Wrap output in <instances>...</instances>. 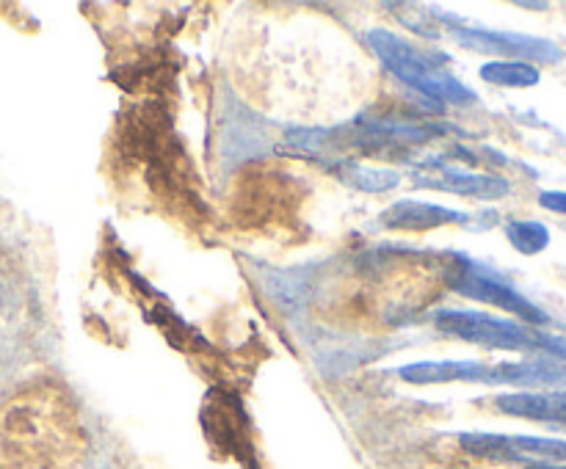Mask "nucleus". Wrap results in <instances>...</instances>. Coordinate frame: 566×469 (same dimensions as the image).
I'll use <instances>...</instances> for the list:
<instances>
[{"label": "nucleus", "mask_w": 566, "mask_h": 469, "mask_svg": "<svg viewBox=\"0 0 566 469\" xmlns=\"http://www.w3.org/2000/svg\"><path fill=\"white\" fill-rule=\"evenodd\" d=\"M470 216L453 207L431 205L420 199H401L393 202L382 213V224L395 232H431L439 227H451V224H467Z\"/></svg>", "instance_id": "8"}, {"label": "nucleus", "mask_w": 566, "mask_h": 469, "mask_svg": "<svg viewBox=\"0 0 566 469\" xmlns=\"http://www.w3.org/2000/svg\"><path fill=\"white\" fill-rule=\"evenodd\" d=\"M442 23L451 28V36L467 50L484 53L497 58H517L525 64H558L564 58V50L542 39V36L511 34V31H492V28H478V25H464L451 14H437Z\"/></svg>", "instance_id": "4"}, {"label": "nucleus", "mask_w": 566, "mask_h": 469, "mask_svg": "<svg viewBox=\"0 0 566 469\" xmlns=\"http://www.w3.org/2000/svg\"><path fill=\"white\" fill-rule=\"evenodd\" d=\"M484 384L489 387H558L566 389V362L550 356H533L522 362H497L486 367Z\"/></svg>", "instance_id": "7"}, {"label": "nucleus", "mask_w": 566, "mask_h": 469, "mask_svg": "<svg viewBox=\"0 0 566 469\" xmlns=\"http://www.w3.org/2000/svg\"><path fill=\"white\" fill-rule=\"evenodd\" d=\"M506 241L514 252L525 257H536L550 246V229L542 221H509L506 224Z\"/></svg>", "instance_id": "13"}, {"label": "nucleus", "mask_w": 566, "mask_h": 469, "mask_svg": "<svg viewBox=\"0 0 566 469\" xmlns=\"http://www.w3.org/2000/svg\"><path fill=\"white\" fill-rule=\"evenodd\" d=\"M434 326L448 337L481 345L489 351L542 354L566 362V337L533 329L514 318H497L478 309H439L434 312Z\"/></svg>", "instance_id": "2"}, {"label": "nucleus", "mask_w": 566, "mask_h": 469, "mask_svg": "<svg viewBox=\"0 0 566 469\" xmlns=\"http://www.w3.org/2000/svg\"><path fill=\"white\" fill-rule=\"evenodd\" d=\"M497 412L531 423L566 428V389L550 392H503L495 398Z\"/></svg>", "instance_id": "9"}, {"label": "nucleus", "mask_w": 566, "mask_h": 469, "mask_svg": "<svg viewBox=\"0 0 566 469\" xmlns=\"http://www.w3.org/2000/svg\"><path fill=\"white\" fill-rule=\"evenodd\" d=\"M522 9H531V12H547L550 3H520Z\"/></svg>", "instance_id": "17"}, {"label": "nucleus", "mask_w": 566, "mask_h": 469, "mask_svg": "<svg viewBox=\"0 0 566 469\" xmlns=\"http://www.w3.org/2000/svg\"><path fill=\"white\" fill-rule=\"evenodd\" d=\"M348 169H351V174H346L348 183L365 194H384L401 183V174L395 169H376V166H348Z\"/></svg>", "instance_id": "14"}, {"label": "nucleus", "mask_w": 566, "mask_h": 469, "mask_svg": "<svg viewBox=\"0 0 566 469\" xmlns=\"http://www.w3.org/2000/svg\"><path fill=\"white\" fill-rule=\"evenodd\" d=\"M448 282L451 287L464 298H473V301H484V304H492V307L503 309L514 315V321L525 323V326H533V329H542L550 323V315L544 312L542 307H536L533 301L522 296L520 290H514L509 282L497 279L484 268H478L470 260H456V268L448 274Z\"/></svg>", "instance_id": "5"}, {"label": "nucleus", "mask_w": 566, "mask_h": 469, "mask_svg": "<svg viewBox=\"0 0 566 469\" xmlns=\"http://www.w3.org/2000/svg\"><path fill=\"white\" fill-rule=\"evenodd\" d=\"M481 81L492 83V86H506V89H531L539 86L542 72L533 64L525 61H486L478 69Z\"/></svg>", "instance_id": "12"}, {"label": "nucleus", "mask_w": 566, "mask_h": 469, "mask_svg": "<svg viewBox=\"0 0 566 469\" xmlns=\"http://www.w3.org/2000/svg\"><path fill=\"white\" fill-rule=\"evenodd\" d=\"M486 362H475V359H439V362H409V365L398 367V376L404 378L406 384L415 387H426V384H453V381H464V384H484Z\"/></svg>", "instance_id": "10"}, {"label": "nucleus", "mask_w": 566, "mask_h": 469, "mask_svg": "<svg viewBox=\"0 0 566 469\" xmlns=\"http://www.w3.org/2000/svg\"><path fill=\"white\" fill-rule=\"evenodd\" d=\"M368 45L373 53L382 58V64L393 72L398 81L412 86L420 94H426L431 100L451 105H470L475 100L473 89H467L453 72L439 64L437 58L426 56L423 50L409 45L393 31L373 28L368 31Z\"/></svg>", "instance_id": "3"}, {"label": "nucleus", "mask_w": 566, "mask_h": 469, "mask_svg": "<svg viewBox=\"0 0 566 469\" xmlns=\"http://www.w3.org/2000/svg\"><path fill=\"white\" fill-rule=\"evenodd\" d=\"M428 185H434L439 191H448V194L481 199V202H495V199H503V196L511 194V183L506 177L459 172V169H442V177L431 180Z\"/></svg>", "instance_id": "11"}, {"label": "nucleus", "mask_w": 566, "mask_h": 469, "mask_svg": "<svg viewBox=\"0 0 566 469\" xmlns=\"http://www.w3.org/2000/svg\"><path fill=\"white\" fill-rule=\"evenodd\" d=\"M459 445L475 458L489 461H522V464H564L566 439L550 436L462 434Z\"/></svg>", "instance_id": "6"}, {"label": "nucleus", "mask_w": 566, "mask_h": 469, "mask_svg": "<svg viewBox=\"0 0 566 469\" xmlns=\"http://www.w3.org/2000/svg\"><path fill=\"white\" fill-rule=\"evenodd\" d=\"M72 453L70 423L45 401H17L0 412V469H67Z\"/></svg>", "instance_id": "1"}, {"label": "nucleus", "mask_w": 566, "mask_h": 469, "mask_svg": "<svg viewBox=\"0 0 566 469\" xmlns=\"http://www.w3.org/2000/svg\"><path fill=\"white\" fill-rule=\"evenodd\" d=\"M395 12H404L398 14V20L409 28V31H415L420 36H428V39H434L439 36V25H437V14H428L426 9H420V6H395Z\"/></svg>", "instance_id": "15"}, {"label": "nucleus", "mask_w": 566, "mask_h": 469, "mask_svg": "<svg viewBox=\"0 0 566 469\" xmlns=\"http://www.w3.org/2000/svg\"><path fill=\"white\" fill-rule=\"evenodd\" d=\"M539 207L550 210V213H558V216H566V191H542L539 194Z\"/></svg>", "instance_id": "16"}]
</instances>
